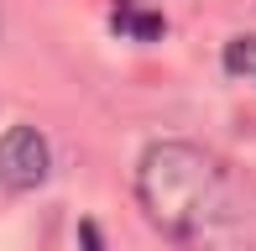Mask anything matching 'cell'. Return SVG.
I'll return each instance as SVG.
<instances>
[{"label": "cell", "mask_w": 256, "mask_h": 251, "mask_svg": "<svg viewBox=\"0 0 256 251\" xmlns=\"http://www.w3.org/2000/svg\"><path fill=\"white\" fill-rule=\"evenodd\" d=\"M146 220L183 251H256V188L199 142H157L136 162Z\"/></svg>", "instance_id": "1"}, {"label": "cell", "mask_w": 256, "mask_h": 251, "mask_svg": "<svg viewBox=\"0 0 256 251\" xmlns=\"http://www.w3.org/2000/svg\"><path fill=\"white\" fill-rule=\"evenodd\" d=\"M52 173V152H48V136L37 126H10L0 136V184L10 194H26L37 184H48Z\"/></svg>", "instance_id": "2"}, {"label": "cell", "mask_w": 256, "mask_h": 251, "mask_svg": "<svg viewBox=\"0 0 256 251\" xmlns=\"http://www.w3.org/2000/svg\"><path fill=\"white\" fill-rule=\"evenodd\" d=\"M115 32L136 37V42H157L168 32V21H162V10L152 0H115Z\"/></svg>", "instance_id": "3"}, {"label": "cell", "mask_w": 256, "mask_h": 251, "mask_svg": "<svg viewBox=\"0 0 256 251\" xmlns=\"http://www.w3.org/2000/svg\"><path fill=\"white\" fill-rule=\"evenodd\" d=\"M225 68H230V74H256V37H236V42H230Z\"/></svg>", "instance_id": "4"}, {"label": "cell", "mask_w": 256, "mask_h": 251, "mask_svg": "<svg viewBox=\"0 0 256 251\" xmlns=\"http://www.w3.org/2000/svg\"><path fill=\"white\" fill-rule=\"evenodd\" d=\"M78 251H104V236H100V225H94V220L78 225Z\"/></svg>", "instance_id": "5"}]
</instances>
